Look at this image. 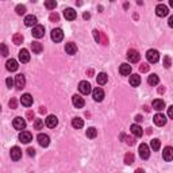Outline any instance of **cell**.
<instances>
[{"mask_svg":"<svg viewBox=\"0 0 173 173\" xmlns=\"http://www.w3.org/2000/svg\"><path fill=\"white\" fill-rule=\"evenodd\" d=\"M146 58L149 62L156 64V62H158V59H160V53L157 52L156 49H150V50H147V53H146Z\"/></svg>","mask_w":173,"mask_h":173,"instance_id":"cell-1","label":"cell"},{"mask_svg":"<svg viewBox=\"0 0 173 173\" xmlns=\"http://www.w3.org/2000/svg\"><path fill=\"white\" fill-rule=\"evenodd\" d=\"M138 153H139L141 158L147 160L150 157V149H149V146H147L146 143H141L139 147H138Z\"/></svg>","mask_w":173,"mask_h":173,"instance_id":"cell-2","label":"cell"},{"mask_svg":"<svg viewBox=\"0 0 173 173\" xmlns=\"http://www.w3.org/2000/svg\"><path fill=\"white\" fill-rule=\"evenodd\" d=\"M12 126H14V128H16V130H24L26 128V121H24L22 116H16V118L12 121Z\"/></svg>","mask_w":173,"mask_h":173,"instance_id":"cell-3","label":"cell"},{"mask_svg":"<svg viewBox=\"0 0 173 173\" xmlns=\"http://www.w3.org/2000/svg\"><path fill=\"white\" fill-rule=\"evenodd\" d=\"M78 91H80V93H83V95H88V93L92 92V88H91V84L88 83V81H80V84H78Z\"/></svg>","mask_w":173,"mask_h":173,"instance_id":"cell-4","label":"cell"},{"mask_svg":"<svg viewBox=\"0 0 173 173\" xmlns=\"http://www.w3.org/2000/svg\"><path fill=\"white\" fill-rule=\"evenodd\" d=\"M127 58H128V61H130V62H133V64H135V62H138V61H139L141 54L137 52V50L130 49V50H128V52H127Z\"/></svg>","mask_w":173,"mask_h":173,"instance_id":"cell-5","label":"cell"},{"mask_svg":"<svg viewBox=\"0 0 173 173\" xmlns=\"http://www.w3.org/2000/svg\"><path fill=\"white\" fill-rule=\"evenodd\" d=\"M153 121H154V123H156L157 126L162 127V126L166 124V116L164 114H161V112H158V114H156L153 116Z\"/></svg>","mask_w":173,"mask_h":173,"instance_id":"cell-6","label":"cell"},{"mask_svg":"<svg viewBox=\"0 0 173 173\" xmlns=\"http://www.w3.org/2000/svg\"><path fill=\"white\" fill-rule=\"evenodd\" d=\"M52 39L54 42H61L64 39V33L61 29H53L52 30Z\"/></svg>","mask_w":173,"mask_h":173,"instance_id":"cell-7","label":"cell"},{"mask_svg":"<svg viewBox=\"0 0 173 173\" xmlns=\"http://www.w3.org/2000/svg\"><path fill=\"white\" fill-rule=\"evenodd\" d=\"M92 97L95 102H102V100L104 99V91H103L102 88H95V89L92 91Z\"/></svg>","mask_w":173,"mask_h":173,"instance_id":"cell-8","label":"cell"},{"mask_svg":"<svg viewBox=\"0 0 173 173\" xmlns=\"http://www.w3.org/2000/svg\"><path fill=\"white\" fill-rule=\"evenodd\" d=\"M45 124L48 126L49 128H54L58 124V119H57V116H56V115H49L48 118L45 119Z\"/></svg>","mask_w":173,"mask_h":173,"instance_id":"cell-9","label":"cell"},{"mask_svg":"<svg viewBox=\"0 0 173 173\" xmlns=\"http://www.w3.org/2000/svg\"><path fill=\"white\" fill-rule=\"evenodd\" d=\"M43 35H45V27L41 26V24H37V26L33 29V37L39 39V38H42Z\"/></svg>","mask_w":173,"mask_h":173,"instance_id":"cell-10","label":"cell"},{"mask_svg":"<svg viewBox=\"0 0 173 173\" xmlns=\"http://www.w3.org/2000/svg\"><path fill=\"white\" fill-rule=\"evenodd\" d=\"M37 139H38V143H39L42 147L49 146V143H50V138H49L48 134H42V133H41V134H38Z\"/></svg>","mask_w":173,"mask_h":173,"instance_id":"cell-11","label":"cell"},{"mask_svg":"<svg viewBox=\"0 0 173 173\" xmlns=\"http://www.w3.org/2000/svg\"><path fill=\"white\" fill-rule=\"evenodd\" d=\"M33 102H34V99L30 93H24V95H22V97H20V103H22V106H24V107L33 106Z\"/></svg>","mask_w":173,"mask_h":173,"instance_id":"cell-12","label":"cell"},{"mask_svg":"<svg viewBox=\"0 0 173 173\" xmlns=\"http://www.w3.org/2000/svg\"><path fill=\"white\" fill-rule=\"evenodd\" d=\"M168 7H166L165 4H158L156 7V14H157V16H160V18H164V16H166L168 15Z\"/></svg>","mask_w":173,"mask_h":173,"instance_id":"cell-13","label":"cell"},{"mask_svg":"<svg viewBox=\"0 0 173 173\" xmlns=\"http://www.w3.org/2000/svg\"><path fill=\"white\" fill-rule=\"evenodd\" d=\"M11 158L14 160V161H19V160L22 158V150H20V147H18V146H14V147H11Z\"/></svg>","mask_w":173,"mask_h":173,"instance_id":"cell-14","label":"cell"},{"mask_svg":"<svg viewBox=\"0 0 173 173\" xmlns=\"http://www.w3.org/2000/svg\"><path fill=\"white\" fill-rule=\"evenodd\" d=\"M162 158L165 160V161H172L173 160V147L166 146L165 149L162 150Z\"/></svg>","mask_w":173,"mask_h":173,"instance_id":"cell-15","label":"cell"},{"mask_svg":"<svg viewBox=\"0 0 173 173\" xmlns=\"http://www.w3.org/2000/svg\"><path fill=\"white\" fill-rule=\"evenodd\" d=\"M64 16H65V19H68V20H74L77 16V12H76V10H73V8H65Z\"/></svg>","mask_w":173,"mask_h":173,"instance_id":"cell-16","label":"cell"},{"mask_svg":"<svg viewBox=\"0 0 173 173\" xmlns=\"http://www.w3.org/2000/svg\"><path fill=\"white\" fill-rule=\"evenodd\" d=\"M72 103H73V106L76 107V108H83L84 104H85L84 99L80 95H74L73 97H72Z\"/></svg>","mask_w":173,"mask_h":173,"instance_id":"cell-17","label":"cell"},{"mask_svg":"<svg viewBox=\"0 0 173 173\" xmlns=\"http://www.w3.org/2000/svg\"><path fill=\"white\" fill-rule=\"evenodd\" d=\"M37 23H38V19H37L35 15H27V16L24 18V24H26L27 27H31V26L35 27Z\"/></svg>","mask_w":173,"mask_h":173,"instance_id":"cell-18","label":"cell"},{"mask_svg":"<svg viewBox=\"0 0 173 173\" xmlns=\"http://www.w3.org/2000/svg\"><path fill=\"white\" fill-rule=\"evenodd\" d=\"M19 139L23 143H29V142L33 141V134H31L30 131H22V133L19 134Z\"/></svg>","mask_w":173,"mask_h":173,"instance_id":"cell-19","label":"cell"},{"mask_svg":"<svg viewBox=\"0 0 173 173\" xmlns=\"http://www.w3.org/2000/svg\"><path fill=\"white\" fill-rule=\"evenodd\" d=\"M24 84H26V78H24V76L23 74H18V76L15 77V87H16V89L24 88Z\"/></svg>","mask_w":173,"mask_h":173,"instance_id":"cell-20","label":"cell"},{"mask_svg":"<svg viewBox=\"0 0 173 173\" xmlns=\"http://www.w3.org/2000/svg\"><path fill=\"white\" fill-rule=\"evenodd\" d=\"M19 61L23 62V64H26V62L30 61V53L27 49H22L19 52Z\"/></svg>","mask_w":173,"mask_h":173,"instance_id":"cell-21","label":"cell"},{"mask_svg":"<svg viewBox=\"0 0 173 173\" xmlns=\"http://www.w3.org/2000/svg\"><path fill=\"white\" fill-rule=\"evenodd\" d=\"M130 131L134 134V137H138V138H141L142 137V134H143V130H142V127H141L139 124H133L130 127Z\"/></svg>","mask_w":173,"mask_h":173,"instance_id":"cell-22","label":"cell"},{"mask_svg":"<svg viewBox=\"0 0 173 173\" xmlns=\"http://www.w3.org/2000/svg\"><path fill=\"white\" fill-rule=\"evenodd\" d=\"M65 52H67L68 54H70V56L76 54V53H77V46H76V43H73V42L67 43V45H65Z\"/></svg>","mask_w":173,"mask_h":173,"instance_id":"cell-23","label":"cell"},{"mask_svg":"<svg viewBox=\"0 0 173 173\" xmlns=\"http://www.w3.org/2000/svg\"><path fill=\"white\" fill-rule=\"evenodd\" d=\"M119 73H121L122 76H128V74L131 73V65L122 64L121 67H119Z\"/></svg>","mask_w":173,"mask_h":173,"instance_id":"cell-24","label":"cell"},{"mask_svg":"<svg viewBox=\"0 0 173 173\" xmlns=\"http://www.w3.org/2000/svg\"><path fill=\"white\" fill-rule=\"evenodd\" d=\"M152 106H153L154 110H157V111H161V110L165 108V102L161 100V99H156V100H153Z\"/></svg>","mask_w":173,"mask_h":173,"instance_id":"cell-25","label":"cell"},{"mask_svg":"<svg viewBox=\"0 0 173 173\" xmlns=\"http://www.w3.org/2000/svg\"><path fill=\"white\" fill-rule=\"evenodd\" d=\"M5 68H7V70H10V72H15L18 69V62L12 58L8 59L7 64H5Z\"/></svg>","mask_w":173,"mask_h":173,"instance_id":"cell-26","label":"cell"},{"mask_svg":"<svg viewBox=\"0 0 173 173\" xmlns=\"http://www.w3.org/2000/svg\"><path fill=\"white\" fill-rule=\"evenodd\" d=\"M130 84L131 87H138L141 84V76L139 74H131L130 76Z\"/></svg>","mask_w":173,"mask_h":173,"instance_id":"cell-27","label":"cell"},{"mask_svg":"<svg viewBox=\"0 0 173 173\" xmlns=\"http://www.w3.org/2000/svg\"><path fill=\"white\" fill-rule=\"evenodd\" d=\"M31 49H33V53L39 54V53H42L43 46H42V43H39V42H33L31 43Z\"/></svg>","mask_w":173,"mask_h":173,"instance_id":"cell-28","label":"cell"},{"mask_svg":"<svg viewBox=\"0 0 173 173\" xmlns=\"http://www.w3.org/2000/svg\"><path fill=\"white\" fill-rule=\"evenodd\" d=\"M72 126H73L74 128H83L84 121L81 118H73L72 119Z\"/></svg>","mask_w":173,"mask_h":173,"instance_id":"cell-29","label":"cell"},{"mask_svg":"<svg viewBox=\"0 0 173 173\" xmlns=\"http://www.w3.org/2000/svg\"><path fill=\"white\" fill-rule=\"evenodd\" d=\"M147 83H149V85H152V87H154V85H157V84L160 83V78H158V76L157 74H150L149 76V78H147Z\"/></svg>","mask_w":173,"mask_h":173,"instance_id":"cell-30","label":"cell"},{"mask_svg":"<svg viewBox=\"0 0 173 173\" xmlns=\"http://www.w3.org/2000/svg\"><path fill=\"white\" fill-rule=\"evenodd\" d=\"M96 80H97V84H100V85H104V84L107 83V80H108V76L102 72V73L97 74V78H96Z\"/></svg>","mask_w":173,"mask_h":173,"instance_id":"cell-31","label":"cell"},{"mask_svg":"<svg viewBox=\"0 0 173 173\" xmlns=\"http://www.w3.org/2000/svg\"><path fill=\"white\" fill-rule=\"evenodd\" d=\"M87 137H88V138H91V139L96 138V137H97V130H96L95 127H89V128H87Z\"/></svg>","mask_w":173,"mask_h":173,"instance_id":"cell-32","label":"cell"},{"mask_svg":"<svg viewBox=\"0 0 173 173\" xmlns=\"http://www.w3.org/2000/svg\"><path fill=\"white\" fill-rule=\"evenodd\" d=\"M12 42H14L15 45H20V43L23 42V35H22L20 33L14 34V37H12Z\"/></svg>","mask_w":173,"mask_h":173,"instance_id":"cell-33","label":"cell"},{"mask_svg":"<svg viewBox=\"0 0 173 173\" xmlns=\"http://www.w3.org/2000/svg\"><path fill=\"white\" fill-rule=\"evenodd\" d=\"M160 147H161V142H160V139H157V138L152 139V149L154 150V152H158Z\"/></svg>","mask_w":173,"mask_h":173,"instance_id":"cell-34","label":"cell"},{"mask_svg":"<svg viewBox=\"0 0 173 173\" xmlns=\"http://www.w3.org/2000/svg\"><path fill=\"white\" fill-rule=\"evenodd\" d=\"M124 164H127V165L134 164V154L133 153H127L124 156Z\"/></svg>","mask_w":173,"mask_h":173,"instance_id":"cell-35","label":"cell"},{"mask_svg":"<svg viewBox=\"0 0 173 173\" xmlns=\"http://www.w3.org/2000/svg\"><path fill=\"white\" fill-rule=\"evenodd\" d=\"M45 7L48 8V10H54V8L57 7V3H56L54 0H46V2H45Z\"/></svg>","mask_w":173,"mask_h":173,"instance_id":"cell-36","label":"cell"},{"mask_svg":"<svg viewBox=\"0 0 173 173\" xmlns=\"http://www.w3.org/2000/svg\"><path fill=\"white\" fill-rule=\"evenodd\" d=\"M42 127H43L42 119H35V122H34V128H35V130H42Z\"/></svg>","mask_w":173,"mask_h":173,"instance_id":"cell-37","label":"cell"},{"mask_svg":"<svg viewBox=\"0 0 173 173\" xmlns=\"http://www.w3.org/2000/svg\"><path fill=\"white\" fill-rule=\"evenodd\" d=\"M15 10H16V14L18 15H24V14H26V7H24V5H22V4L16 5V8H15Z\"/></svg>","mask_w":173,"mask_h":173,"instance_id":"cell-38","label":"cell"},{"mask_svg":"<svg viewBox=\"0 0 173 173\" xmlns=\"http://www.w3.org/2000/svg\"><path fill=\"white\" fill-rule=\"evenodd\" d=\"M93 37H95V41H96L97 43L102 42V33H100V31L93 30Z\"/></svg>","mask_w":173,"mask_h":173,"instance_id":"cell-39","label":"cell"},{"mask_svg":"<svg viewBox=\"0 0 173 173\" xmlns=\"http://www.w3.org/2000/svg\"><path fill=\"white\" fill-rule=\"evenodd\" d=\"M49 19L52 20V22H58L59 20V16H58L57 12H52V14H50V16H49Z\"/></svg>","mask_w":173,"mask_h":173,"instance_id":"cell-40","label":"cell"},{"mask_svg":"<svg viewBox=\"0 0 173 173\" xmlns=\"http://www.w3.org/2000/svg\"><path fill=\"white\" fill-rule=\"evenodd\" d=\"M171 65H172V62H171V57L165 56V57H164V67H165V68H169Z\"/></svg>","mask_w":173,"mask_h":173,"instance_id":"cell-41","label":"cell"},{"mask_svg":"<svg viewBox=\"0 0 173 173\" xmlns=\"http://www.w3.org/2000/svg\"><path fill=\"white\" fill-rule=\"evenodd\" d=\"M8 106H10L12 110H15V108H16V106H18V102H16V99H15V97H12V99L10 100V103H8Z\"/></svg>","mask_w":173,"mask_h":173,"instance_id":"cell-42","label":"cell"},{"mask_svg":"<svg viewBox=\"0 0 173 173\" xmlns=\"http://www.w3.org/2000/svg\"><path fill=\"white\" fill-rule=\"evenodd\" d=\"M149 70V65L147 64H141L139 65V72H142V73H145V72Z\"/></svg>","mask_w":173,"mask_h":173,"instance_id":"cell-43","label":"cell"},{"mask_svg":"<svg viewBox=\"0 0 173 173\" xmlns=\"http://www.w3.org/2000/svg\"><path fill=\"white\" fill-rule=\"evenodd\" d=\"M2 54L4 56H8V49H7V46H5V43H2Z\"/></svg>","mask_w":173,"mask_h":173,"instance_id":"cell-44","label":"cell"},{"mask_svg":"<svg viewBox=\"0 0 173 173\" xmlns=\"http://www.w3.org/2000/svg\"><path fill=\"white\" fill-rule=\"evenodd\" d=\"M126 143L130 145V146H133V145L135 143V139L133 137H127V138H126Z\"/></svg>","mask_w":173,"mask_h":173,"instance_id":"cell-45","label":"cell"},{"mask_svg":"<svg viewBox=\"0 0 173 173\" xmlns=\"http://www.w3.org/2000/svg\"><path fill=\"white\" fill-rule=\"evenodd\" d=\"M5 84H7V87H8V88H11L12 85H14V80H12L11 77H8L7 80H5Z\"/></svg>","mask_w":173,"mask_h":173,"instance_id":"cell-46","label":"cell"},{"mask_svg":"<svg viewBox=\"0 0 173 173\" xmlns=\"http://www.w3.org/2000/svg\"><path fill=\"white\" fill-rule=\"evenodd\" d=\"M26 116H27V119H29V121H33V119H34V111H27Z\"/></svg>","mask_w":173,"mask_h":173,"instance_id":"cell-47","label":"cell"},{"mask_svg":"<svg viewBox=\"0 0 173 173\" xmlns=\"http://www.w3.org/2000/svg\"><path fill=\"white\" fill-rule=\"evenodd\" d=\"M27 154H29L30 157H34L35 156V150H34L33 147H29V149H27Z\"/></svg>","mask_w":173,"mask_h":173,"instance_id":"cell-48","label":"cell"},{"mask_svg":"<svg viewBox=\"0 0 173 173\" xmlns=\"http://www.w3.org/2000/svg\"><path fill=\"white\" fill-rule=\"evenodd\" d=\"M102 43H103V45H107V43H108V39H107V37H106L104 33H102Z\"/></svg>","mask_w":173,"mask_h":173,"instance_id":"cell-49","label":"cell"},{"mask_svg":"<svg viewBox=\"0 0 173 173\" xmlns=\"http://www.w3.org/2000/svg\"><path fill=\"white\" fill-rule=\"evenodd\" d=\"M168 116H169L171 119H173V106H171V107L168 108Z\"/></svg>","mask_w":173,"mask_h":173,"instance_id":"cell-50","label":"cell"},{"mask_svg":"<svg viewBox=\"0 0 173 173\" xmlns=\"http://www.w3.org/2000/svg\"><path fill=\"white\" fill-rule=\"evenodd\" d=\"M168 24H169V27H172L173 29V15L171 18H169V20H168Z\"/></svg>","mask_w":173,"mask_h":173,"instance_id":"cell-51","label":"cell"},{"mask_svg":"<svg viewBox=\"0 0 173 173\" xmlns=\"http://www.w3.org/2000/svg\"><path fill=\"white\" fill-rule=\"evenodd\" d=\"M142 116H141V115H137V116H135V121H137L138 122V123H139V122H142Z\"/></svg>","mask_w":173,"mask_h":173,"instance_id":"cell-52","label":"cell"},{"mask_svg":"<svg viewBox=\"0 0 173 173\" xmlns=\"http://www.w3.org/2000/svg\"><path fill=\"white\" fill-rule=\"evenodd\" d=\"M83 18H84V19H89V18H91V15H89V12H84V15H83Z\"/></svg>","mask_w":173,"mask_h":173,"instance_id":"cell-53","label":"cell"},{"mask_svg":"<svg viewBox=\"0 0 173 173\" xmlns=\"http://www.w3.org/2000/svg\"><path fill=\"white\" fill-rule=\"evenodd\" d=\"M39 112H41V114H46V108H45V107H41Z\"/></svg>","mask_w":173,"mask_h":173,"instance_id":"cell-54","label":"cell"},{"mask_svg":"<svg viewBox=\"0 0 173 173\" xmlns=\"http://www.w3.org/2000/svg\"><path fill=\"white\" fill-rule=\"evenodd\" d=\"M164 92H165V88H164V87L158 88V93H164Z\"/></svg>","mask_w":173,"mask_h":173,"instance_id":"cell-55","label":"cell"},{"mask_svg":"<svg viewBox=\"0 0 173 173\" xmlns=\"http://www.w3.org/2000/svg\"><path fill=\"white\" fill-rule=\"evenodd\" d=\"M88 76H89V77L93 76V70H92V69H89V70H88Z\"/></svg>","mask_w":173,"mask_h":173,"instance_id":"cell-56","label":"cell"},{"mask_svg":"<svg viewBox=\"0 0 173 173\" xmlns=\"http://www.w3.org/2000/svg\"><path fill=\"white\" fill-rule=\"evenodd\" d=\"M134 173H145V171H143V169H141V168H139V169H137V171H135Z\"/></svg>","mask_w":173,"mask_h":173,"instance_id":"cell-57","label":"cell"},{"mask_svg":"<svg viewBox=\"0 0 173 173\" xmlns=\"http://www.w3.org/2000/svg\"><path fill=\"white\" fill-rule=\"evenodd\" d=\"M146 133H147V134H152V133H153V130H152V128H147Z\"/></svg>","mask_w":173,"mask_h":173,"instance_id":"cell-58","label":"cell"},{"mask_svg":"<svg viewBox=\"0 0 173 173\" xmlns=\"http://www.w3.org/2000/svg\"><path fill=\"white\" fill-rule=\"evenodd\" d=\"M169 5H171V7H173V0H171V2H169Z\"/></svg>","mask_w":173,"mask_h":173,"instance_id":"cell-59","label":"cell"}]
</instances>
